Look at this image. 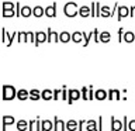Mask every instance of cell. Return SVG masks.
Instances as JSON below:
<instances>
[{
    "label": "cell",
    "instance_id": "obj_7",
    "mask_svg": "<svg viewBox=\"0 0 135 131\" xmlns=\"http://www.w3.org/2000/svg\"><path fill=\"white\" fill-rule=\"evenodd\" d=\"M54 130L55 131H65L66 130V123L55 116L54 117Z\"/></svg>",
    "mask_w": 135,
    "mask_h": 131
},
{
    "label": "cell",
    "instance_id": "obj_6",
    "mask_svg": "<svg viewBox=\"0 0 135 131\" xmlns=\"http://www.w3.org/2000/svg\"><path fill=\"white\" fill-rule=\"evenodd\" d=\"M14 121H16V118L13 116H7V114H6V116H3L2 117V128H3V131H6L8 125L14 124Z\"/></svg>",
    "mask_w": 135,
    "mask_h": 131
},
{
    "label": "cell",
    "instance_id": "obj_13",
    "mask_svg": "<svg viewBox=\"0 0 135 131\" xmlns=\"http://www.w3.org/2000/svg\"><path fill=\"white\" fill-rule=\"evenodd\" d=\"M45 16L49 17V18L56 17V4H51V6L45 7Z\"/></svg>",
    "mask_w": 135,
    "mask_h": 131
},
{
    "label": "cell",
    "instance_id": "obj_47",
    "mask_svg": "<svg viewBox=\"0 0 135 131\" xmlns=\"http://www.w3.org/2000/svg\"><path fill=\"white\" fill-rule=\"evenodd\" d=\"M41 123H42V120H40V118H37V125H35V131H41Z\"/></svg>",
    "mask_w": 135,
    "mask_h": 131
},
{
    "label": "cell",
    "instance_id": "obj_17",
    "mask_svg": "<svg viewBox=\"0 0 135 131\" xmlns=\"http://www.w3.org/2000/svg\"><path fill=\"white\" fill-rule=\"evenodd\" d=\"M54 130V123L51 120H42L41 123V131H52Z\"/></svg>",
    "mask_w": 135,
    "mask_h": 131
},
{
    "label": "cell",
    "instance_id": "obj_22",
    "mask_svg": "<svg viewBox=\"0 0 135 131\" xmlns=\"http://www.w3.org/2000/svg\"><path fill=\"white\" fill-rule=\"evenodd\" d=\"M40 99H41V92L38 90V89H31V90H30V100L37 101Z\"/></svg>",
    "mask_w": 135,
    "mask_h": 131
},
{
    "label": "cell",
    "instance_id": "obj_28",
    "mask_svg": "<svg viewBox=\"0 0 135 131\" xmlns=\"http://www.w3.org/2000/svg\"><path fill=\"white\" fill-rule=\"evenodd\" d=\"M89 37H90L94 42H100V31H99L97 28L91 30V31L89 32Z\"/></svg>",
    "mask_w": 135,
    "mask_h": 131
},
{
    "label": "cell",
    "instance_id": "obj_45",
    "mask_svg": "<svg viewBox=\"0 0 135 131\" xmlns=\"http://www.w3.org/2000/svg\"><path fill=\"white\" fill-rule=\"evenodd\" d=\"M128 131H135V120H129V123H128Z\"/></svg>",
    "mask_w": 135,
    "mask_h": 131
},
{
    "label": "cell",
    "instance_id": "obj_36",
    "mask_svg": "<svg viewBox=\"0 0 135 131\" xmlns=\"http://www.w3.org/2000/svg\"><path fill=\"white\" fill-rule=\"evenodd\" d=\"M117 38H118V42H122L124 41V28H118V31H117Z\"/></svg>",
    "mask_w": 135,
    "mask_h": 131
},
{
    "label": "cell",
    "instance_id": "obj_1",
    "mask_svg": "<svg viewBox=\"0 0 135 131\" xmlns=\"http://www.w3.org/2000/svg\"><path fill=\"white\" fill-rule=\"evenodd\" d=\"M2 92H3V97L2 99L4 101H10L13 99H17V89L11 85H4L2 87Z\"/></svg>",
    "mask_w": 135,
    "mask_h": 131
},
{
    "label": "cell",
    "instance_id": "obj_43",
    "mask_svg": "<svg viewBox=\"0 0 135 131\" xmlns=\"http://www.w3.org/2000/svg\"><path fill=\"white\" fill-rule=\"evenodd\" d=\"M96 3L97 2H93L90 4V11H91V17H96Z\"/></svg>",
    "mask_w": 135,
    "mask_h": 131
},
{
    "label": "cell",
    "instance_id": "obj_40",
    "mask_svg": "<svg viewBox=\"0 0 135 131\" xmlns=\"http://www.w3.org/2000/svg\"><path fill=\"white\" fill-rule=\"evenodd\" d=\"M16 17H21V4L16 3Z\"/></svg>",
    "mask_w": 135,
    "mask_h": 131
},
{
    "label": "cell",
    "instance_id": "obj_24",
    "mask_svg": "<svg viewBox=\"0 0 135 131\" xmlns=\"http://www.w3.org/2000/svg\"><path fill=\"white\" fill-rule=\"evenodd\" d=\"M100 41L103 44H107V42L111 41V34H110V31H101L100 32Z\"/></svg>",
    "mask_w": 135,
    "mask_h": 131
},
{
    "label": "cell",
    "instance_id": "obj_5",
    "mask_svg": "<svg viewBox=\"0 0 135 131\" xmlns=\"http://www.w3.org/2000/svg\"><path fill=\"white\" fill-rule=\"evenodd\" d=\"M48 42V35H46V32L45 31H37L35 32V46H38V45H41L42 42Z\"/></svg>",
    "mask_w": 135,
    "mask_h": 131
},
{
    "label": "cell",
    "instance_id": "obj_16",
    "mask_svg": "<svg viewBox=\"0 0 135 131\" xmlns=\"http://www.w3.org/2000/svg\"><path fill=\"white\" fill-rule=\"evenodd\" d=\"M41 99L48 101V100H52L54 99V90H51V89H45V90L41 92Z\"/></svg>",
    "mask_w": 135,
    "mask_h": 131
},
{
    "label": "cell",
    "instance_id": "obj_12",
    "mask_svg": "<svg viewBox=\"0 0 135 131\" xmlns=\"http://www.w3.org/2000/svg\"><path fill=\"white\" fill-rule=\"evenodd\" d=\"M94 99L97 100H105V99H108V92L107 90H104V89H99V90H96L94 92Z\"/></svg>",
    "mask_w": 135,
    "mask_h": 131
},
{
    "label": "cell",
    "instance_id": "obj_25",
    "mask_svg": "<svg viewBox=\"0 0 135 131\" xmlns=\"http://www.w3.org/2000/svg\"><path fill=\"white\" fill-rule=\"evenodd\" d=\"M124 41L127 42V44L134 42V41H135V32H132V31H125V32H124Z\"/></svg>",
    "mask_w": 135,
    "mask_h": 131
},
{
    "label": "cell",
    "instance_id": "obj_23",
    "mask_svg": "<svg viewBox=\"0 0 135 131\" xmlns=\"http://www.w3.org/2000/svg\"><path fill=\"white\" fill-rule=\"evenodd\" d=\"M16 125H17V131H27L28 130V120H18Z\"/></svg>",
    "mask_w": 135,
    "mask_h": 131
},
{
    "label": "cell",
    "instance_id": "obj_46",
    "mask_svg": "<svg viewBox=\"0 0 135 131\" xmlns=\"http://www.w3.org/2000/svg\"><path fill=\"white\" fill-rule=\"evenodd\" d=\"M86 121H87V120H79V131L83 130V127L86 125Z\"/></svg>",
    "mask_w": 135,
    "mask_h": 131
},
{
    "label": "cell",
    "instance_id": "obj_32",
    "mask_svg": "<svg viewBox=\"0 0 135 131\" xmlns=\"http://www.w3.org/2000/svg\"><path fill=\"white\" fill-rule=\"evenodd\" d=\"M2 8H3V10H13V8H16V3H11V2H3Z\"/></svg>",
    "mask_w": 135,
    "mask_h": 131
},
{
    "label": "cell",
    "instance_id": "obj_48",
    "mask_svg": "<svg viewBox=\"0 0 135 131\" xmlns=\"http://www.w3.org/2000/svg\"><path fill=\"white\" fill-rule=\"evenodd\" d=\"M135 16V6H131L129 7V17H134Z\"/></svg>",
    "mask_w": 135,
    "mask_h": 131
},
{
    "label": "cell",
    "instance_id": "obj_19",
    "mask_svg": "<svg viewBox=\"0 0 135 131\" xmlns=\"http://www.w3.org/2000/svg\"><path fill=\"white\" fill-rule=\"evenodd\" d=\"M79 16L83 17V18H86V17L91 16L90 6H82V7H79Z\"/></svg>",
    "mask_w": 135,
    "mask_h": 131
},
{
    "label": "cell",
    "instance_id": "obj_41",
    "mask_svg": "<svg viewBox=\"0 0 135 131\" xmlns=\"http://www.w3.org/2000/svg\"><path fill=\"white\" fill-rule=\"evenodd\" d=\"M96 17H101V4L96 3Z\"/></svg>",
    "mask_w": 135,
    "mask_h": 131
},
{
    "label": "cell",
    "instance_id": "obj_18",
    "mask_svg": "<svg viewBox=\"0 0 135 131\" xmlns=\"http://www.w3.org/2000/svg\"><path fill=\"white\" fill-rule=\"evenodd\" d=\"M66 130L68 131H76V130H79V121H76V120H68L66 121Z\"/></svg>",
    "mask_w": 135,
    "mask_h": 131
},
{
    "label": "cell",
    "instance_id": "obj_38",
    "mask_svg": "<svg viewBox=\"0 0 135 131\" xmlns=\"http://www.w3.org/2000/svg\"><path fill=\"white\" fill-rule=\"evenodd\" d=\"M37 125V120H28V131H34Z\"/></svg>",
    "mask_w": 135,
    "mask_h": 131
},
{
    "label": "cell",
    "instance_id": "obj_21",
    "mask_svg": "<svg viewBox=\"0 0 135 131\" xmlns=\"http://www.w3.org/2000/svg\"><path fill=\"white\" fill-rule=\"evenodd\" d=\"M72 41L76 42V44H83V34L82 31H75L72 34Z\"/></svg>",
    "mask_w": 135,
    "mask_h": 131
},
{
    "label": "cell",
    "instance_id": "obj_2",
    "mask_svg": "<svg viewBox=\"0 0 135 131\" xmlns=\"http://www.w3.org/2000/svg\"><path fill=\"white\" fill-rule=\"evenodd\" d=\"M63 14H65L66 17H69V18H72V17H76L79 14V7L78 4H76L75 2H68L65 6H63Z\"/></svg>",
    "mask_w": 135,
    "mask_h": 131
},
{
    "label": "cell",
    "instance_id": "obj_33",
    "mask_svg": "<svg viewBox=\"0 0 135 131\" xmlns=\"http://www.w3.org/2000/svg\"><path fill=\"white\" fill-rule=\"evenodd\" d=\"M8 37H10V34L7 32V30L6 28H2V40H3L4 44H6V46L8 45Z\"/></svg>",
    "mask_w": 135,
    "mask_h": 131
},
{
    "label": "cell",
    "instance_id": "obj_15",
    "mask_svg": "<svg viewBox=\"0 0 135 131\" xmlns=\"http://www.w3.org/2000/svg\"><path fill=\"white\" fill-rule=\"evenodd\" d=\"M69 41H72V34H70L69 31H62V32H59V42L68 44Z\"/></svg>",
    "mask_w": 135,
    "mask_h": 131
},
{
    "label": "cell",
    "instance_id": "obj_11",
    "mask_svg": "<svg viewBox=\"0 0 135 131\" xmlns=\"http://www.w3.org/2000/svg\"><path fill=\"white\" fill-rule=\"evenodd\" d=\"M121 92L118 89H110L108 90V100H121Z\"/></svg>",
    "mask_w": 135,
    "mask_h": 131
},
{
    "label": "cell",
    "instance_id": "obj_3",
    "mask_svg": "<svg viewBox=\"0 0 135 131\" xmlns=\"http://www.w3.org/2000/svg\"><path fill=\"white\" fill-rule=\"evenodd\" d=\"M80 93H82V99L83 100H93L94 99L93 86H83L82 89H80Z\"/></svg>",
    "mask_w": 135,
    "mask_h": 131
},
{
    "label": "cell",
    "instance_id": "obj_34",
    "mask_svg": "<svg viewBox=\"0 0 135 131\" xmlns=\"http://www.w3.org/2000/svg\"><path fill=\"white\" fill-rule=\"evenodd\" d=\"M68 99H69V90H68V86L63 85L62 86V99L61 100H66L68 101Z\"/></svg>",
    "mask_w": 135,
    "mask_h": 131
},
{
    "label": "cell",
    "instance_id": "obj_9",
    "mask_svg": "<svg viewBox=\"0 0 135 131\" xmlns=\"http://www.w3.org/2000/svg\"><path fill=\"white\" fill-rule=\"evenodd\" d=\"M46 35H48V42H59V34L52 28L46 30Z\"/></svg>",
    "mask_w": 135,
    "mask_h": 131
},
{
    "label": "cell",
    "instance_id": "obj_8",
    "mask_svg": "<svg viewBox=\"0 0 135 131\" xmlns=\"http://www.w3.org/2000/svg\"><path fill=\"white\" fill-rule=\"evenodd\" d=\"M111 131H121L124 128V125H122V121L121 120H117L114 116H111Z\"/></svg>",
    "mask_w": 135,
    "mask_h": 131
},
{
    "label": "cell",
    "instance_id": "obj_44",
    "mask_svg": "<svg viewBox=\"0 0 135 131\" xmlns=\"http://www.w3.org/2000/svg\"><path fill=\"white\" fill-rule=\"evenodd\" d=\"M97 127H99V131H103V117L99 116V118H97Z\"/></svg>",
    "mask_w": 135,
    "mask_h": 131
},
{
    "label": "cell",
    "instance_id": "obj_27",
    "mask_svg": "<svg viewBox=\"0 0 135 131\" xmlns=\"http://www.w3.org/2000/svg\"><path fill=\"white\" fill-rule=\"evenodd\" d=\"M17 42H28V31H18Z\"/></svg>",
    "mask_w": 135,
    "mask_h": 131
},
{
    "label": "cell",
    "instance_id": "obj_37",
    "mask_svg": "<svg viewBox=\"0 0 135 131\" xmlns=\"http://www.w3.org/2000/svg\"><path fill=\"white\" fill-rule=\"evenodd\" d=\"M62 99V89H55L54 90V100Z\"/></svg>",
    "mask_w": 135,
    "mask_h": 131
},
{
    "label": "cell",
    "instance_id": "obj_42",
    "mask_svg": "<svg viewBox=\"0 0 135 131\" xmlns=\"http://www.w3.org/2000/svg\"><path fill=\"white\" fill-rule=\"evenodd\" d=\"M128 123H129L128 117H127V116H124V118H122V125H124V131H127V130H128Z\"/></svg>",
    "mask_w": 135,
    "mask_h": 131
},
{
    "label": "cell",
    "instance_id": "obj_20",
    "mask_svg": "<svg viewBox=\"0 0 135 131\" xmlns=\"http://www.w3.org/2000/svg\"><path fill=\"white\" fill-rule=\"evenodd\" d=\"M84 127H86V131H99V127H97L96 120H87Z\"/></svg>",
    "mask_w": 135,
    "mask_h": 131
},
{
    "label": "cell",
    "instance_id": "obj_31",
    "mask_svg": "<svg viewBox=\"0 0 135 131\" xmlns=\"http://www.w3.org/2000/svg\"><path fill=\"white\" fill-rule=\"evenodd\" d=\"M3 17L4 18H10V17H16V8H13V10H3Z\"/></svg>",
    "mask_w": 135,
    "mask_h": 131
},
{
    "label": "cell",
    "instance_id": "obj_39",
    "mask_svg": "<svg viewBox=\"0 0 135 131\" xmlns=\"http://www.w3.org/2000/svg\"><path fill=\"white\" fill-rule=\"evenodd\" d=\"M28 42H32V44H35V32L28 31Z\"/></svg>",
    "mask_w": 135,
    "mask_h": 131
},
{
    "label": "cell",
    "instance_id": "obj_35",
    "mask_svg": "<svg viewBox=\"0 0 135 131\" xmlns=\"http://www.w3.org/2000/svg\"><path fill=\"white\" fill-rule=\"evenodd\" d=\"M82 34H83V46H87L89 45V41H90L91 40V38L90 37H89V34L86 32V31H82Z\"/></svg>",
    "mask_w": 135,
    "mask_h": 131
},
{
    "label": "cell",
    "instance_id": "obj_4",
    "mask_svg": "<svg viewBox=\"0 0 135 131\" xmlns=\"http://www.w3.org/2000/svg\"><path fill=\"white\" fill-rule=\"evenodd\" d=\"M82 99V93H80V90H78V89H69V99H68V103L69 104H73L76 100Z\"/></svg>",
    "mask_w": 135,
    "mask_h": 131
},
{
    "label": "cell",
    "instance_id": "obj_30",
    "mask_svg": "<svg viewBox=\"0 0 135 131\" xmlns=\"http://www.w3.org/2000/svg\"><path fill=\"white\" fill-rule=\"evenodd\" d=\"M101 17H111V7L110 6H101Z\"/></svg>",
    "mask_w": 135,
    "mask_h": 131
},
{
    "label": "cell",
    "instance_id": "obj_10",
    "mask_svg": "<svg viewBox=\"0 0 135 131\" xmlns=\"http://www.w3.org/2000/svg\"><path fill=\"white\" fill-rule=\"evenodd\" d=\"M129 16V7H127V6H120L118 7V21H121L122 18H125V17H128Z\"/></svg>",
    "mask_w": 135,
    "mask_h": 131
},
{
    "label": "cell",
    "instance_id": "obj_26",
    "mask_svg": "<svg viewBox=\"0 0 135 131\" xmlns=\"http://www.w3.org/2000/svg\"><path fill=\"white\" fill-rule=\"evenodd\" d=\"M45 14V8L41 7V6H35L32 8V16L34 17H42Z\"/></svg>",
    "mask_w": 135,
    "mask_h": 131
},
{
    "label": "cell",
    "instance_id": "obj_14",
    "mask_svg": "<svg viewBox=\"0 0 135 131\" xmlns=\"http://www.w3.org/2000/svg\"><path fill=\"white\" fill-rule=\"evenodd\" d=\"M17 99L21 101L30 99V90H27V89H18L17 90Z\"/></svg>",
    "mask_w": 135,
    "mask_h": 131
},
{
    "label": "cell",
    "instance_id": "obj_29",
    "mask_svg": "<svg viewBox=\"0 0 135 131\" xmlns=\"http://www.w3.org/2000/svg\"><path fill=\"white\" fill-rule=\"evenodd\" d=\"M30 16H32V7L30 6L21 7V17H30Z\"/></svg>",
    "mask_w": 135,
    "mask_h": 131
}]
</instances>
